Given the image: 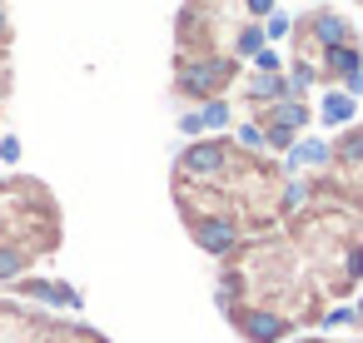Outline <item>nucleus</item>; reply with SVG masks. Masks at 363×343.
I'll return each instance as SVG.
<instances>
[{"label":"nucleus","instance_id":"1","mask_svg":"<svg viewBox=\"0 0 363 343\" xmlns=\"http://www.w3.org/2000/svg\"><path fill=\"white\" fill-rule=\"evenodd\" d=\"M234 55H179V65H174V85H179V95H189V100H219L224 95V85L234 80Z\"/></svg>","mask_w":363,"mask_h":343},{"label":"nucleus","instance_id":"3","mask_svg":"<svg viewBox=\"0 0 363 343\" xmlns=\"http://www.w3.org/2000/svg\"><path fill=\"white\" fill-rule=\"evenodd\" d=\"M229 318H234V328H239L249 343H284V338H289V328H294V318H289V313H279V308H259V303L234 308Z\"/></svg>","mask_w":363,"mask_h":343},{"label":"nucleus","instance_id":"11","mask_svg":"<svg viewBox=\"0 0 363 343\" xmlns=\"http://www.w3.org/2000/svg\"><path fill=\"white\" fill-rule=\"evenodd\" d=\"M358 6H363V0H358Z\"/></svg>","mask_w":363,"mask_h":343},{"label":"nucleus","instance_id":"5","mask_svg":"<svg viewBox=\"0 0 363 343\" xmlns=\"http://www.w3.org/2000/svg\"><path fill=\"white\" fill-rule=\"evenodd\" d=\"M318 115H323V125H348L353 120V95L348 90H328L323 105H318Z\"/></svg>","mask_w":363,"mask_h":343},{"label":"nucleus","instance_id":"2","mask_svg":"<svg viewBox=\"0 0 363 343\" xmlns=\"http://www.w3.org/2000/svg\"><path fill=\"white\" fill-rule=\"evenodd\" d=\"M189 234H194V244L209 249L214 259H229V254H239V244H244V224L229 219V214H204V219L189 224Z\"/></svg>","mask_w":363,"mask_h":343},{"label":"nucleus","instance_id":"9","mask_svg":"<svg viewBox=\"0 0 363 343\" xmlns=\"http://www.w3.org/2000/svg\"><path fill=\"white\" fill-rule=\"evenodd\" d=\"M264 35H274V40H279V35H289V21H284V16H274V21H269V30H264Z\"/></svg>","mask_w":363,"mask_h":343},{"label":"nucleus","instance_id":"8","mask_svg":"<svg viewBox=\"0 0 363 343\" xmlns=\"http://www.w3.org/2000/svg\"><path fill=\"white\" fill-rule=\"evenodd\" d=\"M0 159H6V164L21 159V140H16V135H0Z\"/></svg>","mask_w":363,"mask_h":343},{"label":"nucleus","instance_id":"10","mask_svg":"<svg viewBox=\"0 0 363 343\" xmlns=\"http://www.w3.org/2000/svg\"><path fill=\"white\" fill-rule=\"evenodd\" d=\"M294 343H323V338H294Z\"/></svg>","mask_w":363,"mask_h":343},{"label":"nucleus","instance_id":"4","mask_svg":"<svg viewBox=\"0 0 363 343\" xmlns=\"http://www.w3.org/2000/svg\"><path fill=\"white\" fill-rule=\"evenodd\" d=\"M16 293H26V298H45V303H65V308H80V293H75L70 283H45V279H26V283H16Z\"/></svg>","mask_w":363,"mask_h":343},{"label":"nucleus","instance_id":"7","mask_svg":"<svg viewBox=\"0 0 363 343\" xmlns=\"http://www.w3.org/2000/svg\"><path fill=\"white\" fill-rule=\"evenodd\" d=\"M239 145L244 150H264V125H239Z\"/></svg>","mask_w":363,"mask_h":343},{"label":"nucleus","instance_id":"6","mask_svg":"<svg viewBox=\"0 0 363 343\" xmlns=\"http://www.w3.org/2000/svg\"><path fill=\"white\" fill-rule=\"evenodd\" d=\"M199 125H204V130H224V125H229V105H224V100H209V105L199 110Z\"/></svg>","mask_w":363,"mask_h":343}]
</instances>
